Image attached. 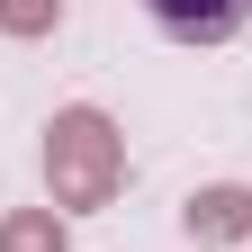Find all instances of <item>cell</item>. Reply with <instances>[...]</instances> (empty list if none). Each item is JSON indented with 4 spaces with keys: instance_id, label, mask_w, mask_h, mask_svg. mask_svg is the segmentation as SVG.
<instances>
[{
    "instance_id": "cell-1",
    "label": "cell",
    "mask_w": 252,
    "mask_h": 252,
    "mask_svg": "<svg viewBox=\"0 0 252 252\" xmlns=\"http://www.w3.org/2000/svg\"><path fill=\"white\" fill-rule=\"evenodd\" d=\"M45 189H54V207H108L126 189V135L108 126V108H54Z\"/></svg>"
},
{
    "instance_id": "cell-2",
    "label": "cell",
    "mask_w": 252,
    "mask_h": 252,
    "mask_svg": "<svg viewBox=\"0 0 252 252\" xmlns=\"http://www.w3.org/2000/svg\"><path fill=\"white\" fill-rule=\"evenodd\" d=\"M180 234H189V243H252V189H243V180L189 189V207H180Z\"/></svg>"
},
{
    "instance_id": "cell-3",
    "label": "cell",
    "mask_w": 252,
    "mask_h": 252,
    "mask_svg": "<svg viewBox=\"0 0 252 252\" xmlns=\"http://www.w3.org/2000/svg\"><path fill=\"white\" fill-rule=\"evenodd\" d=\"M144 9H153V27L180 36V45H225V36H243L252 0H144Z\"/></svg>"
},
{
    "instance_id": "cell-4",
    "label": "cell",
    "mask_w": 252,
    "mask_h": 252,
    "mask_svg": "<svg viewBox=\"0 0 252 252\" xmlns=\"http://www.w3.org/2000/svg\"><path fill=\"white\" fill-rule=\"evenodd\" d=\"M0 252H72V234H63L54 207H9L0 216Z\"/></svg>"
},
{
    "instance_id": "cell-5",
    "label": "cell",
    "mask_w": 252,
    "mask_h": 252,
    "mask_svg": "<svg viewBox=\"0 0 252 252\" xmlns=\"http://www.w3.org/2000/svg\"><path fill=\"white\" fill-rule=\"evenodd\" d=\"M54 18H63V0H0V27L9 36H54Z\"/></svg>"
}]
</instances>
